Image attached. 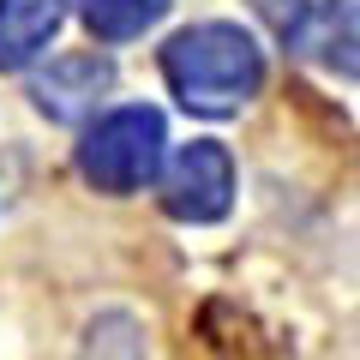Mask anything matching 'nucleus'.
<instances>
[{"instance_id":"1","label":"nucleus","mask_w":360,"mask_h":360,"mask_svg":"<svg viewBox=\"0 0 360 360\" xmlns=\"http://www.w3.org/2000/svg\"><path fill=\"white\" fill-rule=\"evenodd\" d=\"M162 78L186 115L222 120V115H240L264 90V49L229 18L186 25L162 42Z\"/></svg>"},{"instance_id":"2","label":"nucleus","mask_w":360,"mask_h":360,"mask_svg":"<svg viewBox=\"0 0 360 360\" xmlns=\"http://www.w3.org/2000/svg\"><path fill=\"white\" fill-rule=\"evenodd\" d=\"M162 144H168V127L156 108L144 103H127V108H108L96 127L78 139V174L108 198H127L139 186H150L156 168H162Z\"/></svg>"},{"instance_id":"3","label":"nucleus","mask_w":360,"mask_h":360,"mask_svg":"<svg viewBox=\"0 0 360 360\" xmlns=\"http://www.w3.org/2000/svg\"><path fill=\"white\" fill-rule=\"evenodd\" d=\"M156 180H162V210L174 222H222L234 205V156L217 139L180 144L156 168Z\"/></svg>"},{"instance_id":"4","label":"nucleus","mask_w":360,"mask_h":360,"mask_svg":"<svg viewBox=\"0 0 360 360\" xmlns=\"http://www.w3.org/2000/svg\"><path fill=\"white\" fill-rule=\"evenodd\" d=\"M108 90H115V60L108 54H60V60H49L30 78V103L49 120L72 127V120L96 115V103H103Z\"/></svg>"},{"instance_id":"5","label":"nucleus","mask_w":360,"mask_h":360,"mask_svg":"<svg viewBox=\"0 0 360 360\" xmlns=\"http://www.w3.org/2000/svg\"><path fill=\"white\" fill-rule=\"evenodd\" d=\"M288 49L307 54L312 66H324V72H342L354 78L360 60H354V0H319L307 13H300V25L288 30Z\"/></svg>"},{"instance_id":"6","label":"nucleus","mask_w":360,"mask_h":360,"mask_svg":"<svg viewBox=\"0 0 360 360\" xmlns=\"http://www.w3.org/2000/svg\"><path fill=\"white\" fill-rule=\"evenodd\" d=\"M66 25V0H0V72H25Z\"/></svg>"},{"instance_id":"7","label":"nucleus","mask_w":360,"mask_h":360,"mask_svg":"<svg viewBox=\"0 0 360 360\" xmlns=\"http://www.w3.org/2000/svg\"><path fill=\"white\" fill-rule=\"evenodd\" d=\"M174 0H78V18L90 25L96 42H132L168 13Z\"/></svg>"},{"instance_id":"8","label":"nucleus","mask_w":360,"mask_h":360,"mask_svg":"<svg viewBox=\"0 0 360 360\" xmlns=\"http://www.w3.org/2000/svg\"><path fill=\"white\" fill-rule=\"evenodd\" d=\"M252 13L288 42V30H295V25H300V13H307V0H252Z\"/></svg>"},{"instance_id":"9","label":"nucleus","mask_w":360,"mask_h":360,"mask_svg":"<svg viewBox=\"0 0 360 360\" xmlns=\"http://www.w3.org/2000/svg\"><path fill=\"white\" fill-rule=\"evenodd\" d=\"M6 193H13V168H0V205H6Z\"/></svg>"}]
</instances>
